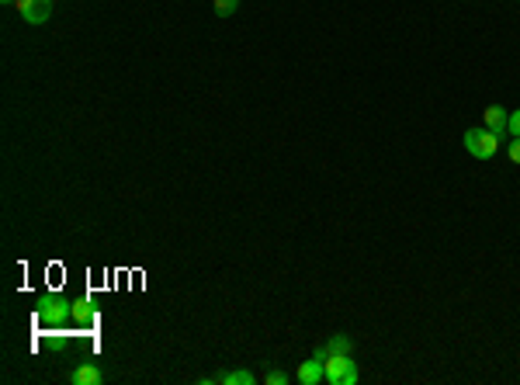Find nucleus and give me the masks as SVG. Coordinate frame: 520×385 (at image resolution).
<instances>
[{
	"label": "nucleus",
	"instance_id": "obj_4",
	"mask_svg": "<svg viewBox=\"0 0 520 385\" xmlns=\"http://www.w3.org/2000/svg\"><path fill=\"white\" fill-rule=\"evenodd\" d=\"M70 312H73V309H70L63 299H45L42 302V309H39V319L42 323H49V326H56V323H63Z\"/></svg>",
	"mask_w": 520,
	"mask_h": 385
},
{
	"label": "nucleus",
	"instance_id": "obj_11",
	"mask_svg": "<svg viewBox=\"0 0 520 385\" xmlns=\"http://www.w3.org/2000/svg\"><path fill=\"white\" fill-rule=\"evenodd\" d=\"M507 132H510V135H520V108H517V111H510V118H507Z\"/></svg>",
	"mask_w": 520,
	"mask_h": 385
},
{
	"label": "nucleus",
	"instance_id": "obj_13",
	"mask_svg": "<svg viewBox=\"0 0 520 385\" xmlns=\"http://www.w3.org/2000/svg\"><path fill=\"white\" fill-rule=\"evenodd\" d=\"M264 382H267V385H288L291 379H288L284 372H267V379H264Z\"/></svg>",
	"mask_w": 520,
	"mask_h": 385
},
{
	"label": "nucleus",
	"instance_id": "obj_9",
	"mask_svg": "<svg viewBox=\"0 0 520 385\" xmlns=\"http://www.w3.org/2000/svg\"><path fill=\"white\" fill-rule=\"evenodd\" d=\"M222 385H253V375L250 372H229V375H219Z\"/></svg>",
	"mask_w": 520,
	"mask_h": 385
},
{
	"label": "nucleus",
	"instance_id": "obj_3",
	"mask_svg": "<svg viewBox=\"0 0 520 385\" xmlns=\"http://www.w3.org/2000/svg\"><path fill=\"white\" fill-rule=\"evenodd\" d=\"M14 7L28 25H45L52 18V0H14Z\"/></svg>",
	"mask_w": 520,
	"mask_h": 385
},
{
	"label": "nucleus",
	"instance_id": "obj_10",
	"mask_svg": "<svg viewBox=\"0 0 520 385\" xmlns=\"http://www.w3.org/2000/svg\"><path fill=\"white\" fill-rule=\"evenodd\" d=\"M212 7H215V14H219V18H229V14H236L240 0H212Z\"/></svg>",
	"mask_w": 520,
	"mask_h": 385
},
{
	"label": "nucleus",
	"instance_id": "obj_2",
	"mask_svg": "<svg viewBox=\"0 0 520 385\" xmlns=\"http://www.w3.org/2000/svg\"><path fill=\"white\" fill-rule=\"evenodd\" d=\"M361 372L351 354H329L326 358V382L329 385H358Z\"/></svg>",
	"mask_w": 520,
	"mask_h": 385
},
{
	"label": "nucleus",
	"instance_id": "obj_8",
	"mask_svg": "<svg viewBox=\"0 0 520 385\" xmlns=\"http://www.w3.org/2000/svg\"><path fill=\"white\" fill-rule=\"evenodd\" d=\"M322 350H326V358H329V354H351L354 347H351V337L337 334V337H329V341H326V347H322Z\"/></svg>",
	"mask_w": 520,
	"mask_h": 385
},
{
	"label": "nucleus",
	"instance_id": "obj_7",
	"mask_svg": "<svg viewBox=\"0 0 520 385\" xmlns=\"http://www.w3.org/2000/svg\"><path fill=\"white\" fill-rule=\"evenodd\" d=\"M70 382H73V385H101V382H104V375H101V368H97V365H80V368H73Z\"/></svg>",
	"mask_w": 520,
	"mask_h": 385
},
{
	"label": "nucleus",
	"instance_id": "obj_6",
	"mask_svg": "<svg viewBox=\"0 0 520 385\" xmlns=\"http://www.w3.org/2000/svg\"><path fill=\"white\" fill-rule=\"evenodd\" d=\"M482 118H485V128H492L496 135H503V132H507V118H510V111H507V108H500V104H489V108L482 111Z\"/></svg>",
	"mask_w": 520,
	"mask_h": 385
},
{
	"label": "nucleus",
	"instance_id": "obj_14",
	"mask_svg": "<svg viewBox=\"0 0 520 385\" xmlns=\"http://www.w3.org/2000/svg\"><path fill=\"white\" fill-rule=\"evenodd\" d=\"M0 4H14V0H0Z\"/></svg>",
	"mask_w": 520,
	"mask_h": 385
},
{
	"label": "nucleus",
	"instance_id": "obj_12",
	"mask_svg": "<svg viewBox=\"0 0 520 385\" xmlns=\"http://www.w3.org/2000/svg\"><path fill=\"white\" fill-rule=\"evenodd\" d=\"M507 157H510L514 164H520V135H514V139H510V146H507Z\"/></svg>",
	"mask_w": 520,
	"mask_h": 385
},
{
	"label": "nucleus",
	"instance_id": "obj_1",
	"mask_svg": "<svg viewBox=\"0 0 520 385\" xmlns=\"http://www.w3.org/2000/svg\"><path fill=\"white\" fill-rule=\"evenodd\" d=\"M465 149L476 157V160H492L500 153V135L492 128H465Z\"/></svg>",
	"mask_w": 520,
	"mask_h": 385
},
{
	"label": "nucleus",
	"instance_id": "obj_5",
	"mask_svg": "<svg viewBox=\"0 0 520 385\" xmlns=\"http://www.w3.org/2000/svg\"><path fill=\"white\" fill-rule=\"evenodd\" d=\"M298 382L302 385L326 382V361H320L316 354H313V361H302V365H298Z\"/></svg>",
	"mask_w": 520,
	"mask_h": 385
}]
</instances>
